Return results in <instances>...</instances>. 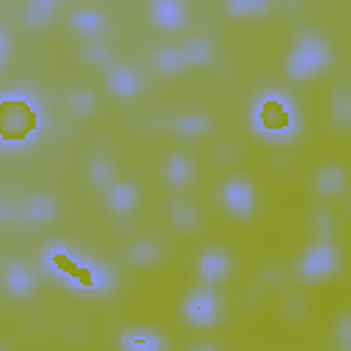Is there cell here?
I'll use <instances>...</instances> for the list:
<instances>
[{
    "label": "cell",
    "mask_w": 351,
    "mask_h": 351,
    "mask_svg": "<svg viewBox=\"0 0 351 351\" xmlns=\"http://www.w3.org/2000/svg\"><path fill=\"white\" fill-rule=\"evenodd\" d=\"M250 126L266 143H291L299 134L302 118L293 99L282 90H261L250 104Z\"/></svg>",
    "instance_id": "6da1fadb"
},
{
    "label": "cell",
    "mask_w": 351,
    "mask_h": 351,
    "mask_svg": "<svg viewBox=\"0 0 351 351\" xmlns=\"http://www.w3.org/2000/svg\"><path fill=\"white\" fill-rule=\"evenodd\" d=\"M0 137L3 148H25L38 137L41 129V104L36 93L22 90V88H8L0 96Z\"/></svg>",
    "instance_id": "7a4b0ae2"
},
{
    "label": "cell",
    "mask_w": 351,
    "mask_h": 351,
    "mask_svg": "<svg viewBox=\"0 0 351 351\" xmlns=\"http://www.w3.org/2000/svg\"><path fill=\"white\" fill-rule=\"evenodd\" d=\"M329 60H332L329 44L315 33H302L285 58V74L291 80H307L321 74L329 66Z\"/></svg>",
    "instance_id": "3957f363"
},
{
    "label": "cell",
    "mask_w": 351,
    "mask_h": 351,
    "mask_svg": "<svg viewBox=\"0 0 351 351\" xmlns=\"http://www.w3.org/2000/svg\"><path fill=\"white\" fill-rule=\"evenodd\" d=\"M337 266H340V252H337V247H335L329 239H321V241L310 244V247L299 255V261H296V274H299L302 280H321V277L337 271Z\"/></svg>",
    "instance_id": "277c9868"
},
{
    "label": "cell",
    "mask_w": 351,
    "mask_h": 351,
    "mask_svg": "<svg viewBox=\"0 0 351 351\" xmlns=\"http://www.w3.org/2000/svg\"><path fill=\"white\" fill-rule=\"evenodd\" d=\"M71 291L77 293H85V296H99V293H107L115 288V271L99 261H85L77 266V271L69 277L66 282Z\"/></svg>",
    "instance_id": "5b68a950"
},
{
    "label": "cell",
    "mask_w": 351,
    "mask_h": 351,
    "mask_svg": "<svg viewBox=\"0 0 351 351\" xmlns=\"http://www.w3.org/2000/svg\"><path fill=\"white\" fill-rule=\"evenodd\" d=\"M181 310H184L186 324H192V326H214L219 321V296L208 282H203V285H197V288H192L186 293Z\"/></svg>",
    "instance_id": "8992f818"
},
{
    "label": "cell",
    "mask_w": 351,
    "mask_h": 351,
    "mask_svg": "<svg viewBox=\"0 0 351 351\" xmlns=\"http://www.w3.org/2000/svg\"><path fill=\"white\" fill-rule=\"evenodd\" d=\"M219 203L222 208L230 214V217H239V219H247L255 208V189L247 178L241 176H230L222 181L219 186Z\"/></svg>",
    "instance_id": "52a82bcc"
},
{
    "label": "cell",
    "mask_w": 351,
    "mask_h": 351,
    "mask_svg": "<svg viewBox=\"0 0 351 351\" xmlns=\"http://www.w3.org/2000/svg\"><path fill=\"white\" fill-rule=\"evenodd\" d=\"M80 263H82V255L69 244L55 241V244H47L41 250V269L58 282H69V277L77 271Z\"/></svg>",
    "instance_id": "ba28073f"
},
{
    "label": "cell",
    "mask_w": 351,
    "mask_h": 351,
    "mask_svg": "<svg viewBox=\"0 0 351 351\" xmlns=\"http://www.w3.org/2000/svg\"><path fill=\"white\" fill-rule=\"evenodd\" d=\"M33 288H36L33 271L19 261H5V266H3V291H5V296L22 302L33 293Z\"/></svg>",
    "instance_id": "9c48e42d"
},
{
    "label": "cell",
    "mask_w": 351,
    "mask_h": 351,
    "mask_svg": "<svg viewBox=\"0 0 351 351\" xmlns=\"http://www.w3.org/2000/svg\"><path fill=\"white\" fill-rule=\"evenodd\" d=\"M228 271H230V258H228V252L222 247H206L200 252V258H197V274H200L203 282L214 285Z\"/></svg>",
    "instance_id": "30bf717a"
},
{
    "label": "cell",
    "mask_w": 351,
    "mask_h": 351,
    "mask_svg": "<svg viewBox=\"0 0 351 351\" xmlns=\"http://www.w3.org/2000/svg\"><path fill=\"white\" fill-rule=\"evenodd\" d=\"M104 80H107V88H110L115 96H134V93L140 90V85H143L140 71H137L134 66H126V63L110 66L107 74H104Z\"/></svg>",
    "instance_id": "8fae6325"
},
{
    "label": "cell",
    "mask_w": 351,
    "mask_h": 351,
    "mask_svg": "<svg viewBox=\"0 0 351 351\" xmlns=\"http://www.w3.org/2000/svg\"><path fill=\"white\" fill-rule=\"evenodd\" d=\"M151 19L165 30H176L186 22V8L181 0H151Z\"/></svg>",
    "instance_id": "7c38bea8"
},
{
    "label": "cell",
    "mask_w": 351,
    "mask_h": 351,
    "mask_svg": "<svg viewBox=\"0 0 351 351\" xmlns=\"http://www.w3.org/2000/svg\"><path fill=\"white\" fill-rule=\"evenodd\" d=\"M55 217V200L49 195H30L22 206H19V219L27 225H38Z\"/></svg>",
    "instance_id": "4fadbf2b"
},
{
    "label": "cell",
    "mask_w": 351,
    "mask_h": 351,
    "mask_svg": "<svg viewBox=\"0 0 351 351\" xmlns=\"http://www.w3.org/2000/svg\"><path fill=\"white\" fill-rule=\"evenodd\" d=\"M118 346L126 351H162L165 348V337L148 329H126L118 337Z\"/></svg>",
    "instance_id": "5bb4252c"
},
{
    "label": "cell",
    "mask_w": 351,
    "mask_h": 351,
    "mask_svg": "<svg viewBox=\"0 0 351 351\" xmlns=\"http://www.w3.org/2000/svg\"><path fill=\"white\" fill-rule=\"evenodd\" d=\"M162 173H165V181L170 186H186L192 181V176H195V162L186 154H170L165 167H162Z\"/></svg>",
    "instance_id": "9a60e30c"
},
{
    "label": "cell",
    "mask_w": 351,
    "mask_h": 351,
    "mask_svg": "<svg viewBox=\"0 0 351 351\" xmlns=\"http://www.w3.org/2000/svg\"><path fill=\"white\" fill-rule=\"evenodd\" d=\"M69 25H71V30H74L77 36H82V38H88V41L96 38V36H101L104 27H107L104 16L96 14V11H88V8L74 11V14L69 16Z\"/></svg>",
    "instance_id": "2e32d148"
},
{
    "label": "cell",
    "mask_w": 351,
    "mask_h": 351,
    "mask_svg": "<svg viewBox=\"0 0 351 351\" xmlns=\"http://www.w3.org/2000/svg\"><path fill=\"white\" fill-rule=\"evenodd\" d=\"M137 203V186L129 184V181H112L107 184V206L118 214L123 211H132Z\"/></svg>",
    "instance_id": "e0dca14e"
},
{
    "label": "cell",
    "mask_w": 351,
    "mask_h": 351,
    "mask_svg": "<svg viewBox=\"0 0 351 351\" xmlns=\"http://www.w3.org/2000/svg\"><path fill=\"white\" fill-rule=\"evenodd\" d=\"M346 186V170L337 167V165H324L318 173H315V192L318 195H340Z\"/></svg>",
    "instance_id": "ac0fdd59"
},
{
    "label": "cell",
    "mask_w": 351,
    "mask_h": 351,
    "mask_svg": "<svg viewBox=\"0 0 351 351\" xmlns=\"http://www.w3.org/2000/svg\"><path fill=\"white\" fill-rule=\"evenodd\" d=\"M208 126H211V121H208L206 115H200V112H184V115H178V118L170 121V129H173L176 134H181V137L206 134Z\"/></svg>",
    "instance_id": "d6986e66"
},
{
    "label": "cell",
    "mask_w": 351,
    "mask_h": 351,
    "mask_svg": "<svg viewBox=\"0 0 351 351\" xmlns=\"http://www.w3.org/2000/svg\"><path fill=\"white\" fill-rule=\"evenodd\" d=\"M170 219H173V225H176L178 230H184V233H192V230H197V225H200L197 211H195L189 203H184V200H173V203H170Z\"/></svg>",
    "instance_id": "ffe728a7"
},
{
    "label": "cell",
    "mask_w": 351,
    "mask_h": 351,
    "mask_svg": "<svg viewBox=\"0 0 351 351\" xmlns=\"http://www.w3.org/2000/svg\"><path fill=\"white\" fill-rule=\"evenodd\" d=\"M151 63L162 74H176V71H181L186 66V55H184V49H159L151 58Z\"/></svg>",
    "instance_id": "44dd1931"
},
{
    "label": "cell",
    "mask_w": 351,
    "mask_h": 351,
    "mask_svg": "<svg viewBox=\"0 0 351 351\" xmlns=\"http://www.w3.org/2000/svg\"><path fill=\"white\" fill-rule=\"evenodd\" d=\"M126 258L132 261V263H137V266H148V263H154L156 258H159V244L156 241H134L129 250H126Z\"/></svg>",
    "instance_id": "7402d4cb"
},
{
    "label": "cell",
    "mask_w": 351,
    "mask_h": 351,
    "mask_svg": "<svg viewBox=\"0 0 351 351\" xmlns=\"http://www.w3.org/2000/svg\"><path fill=\"white\" fill-rule=\"evenodd\" d=\"M181 49L186 55V63H208L211 60V44L206 38H189Z\"/></svg>",
    "instance_id": "603a6c76"
},
{
    "label": "cell",
    "mask_w": 351,
    "mask_h": 351,
    "mask_svg": "<svg viewBox=\"0 0 351 351\" xmlns=\"http://www.w3.org/2000/svg\"><path fill=\"white\" fill-rule=\"evenodd\" d=\"M225 8L236 16H250V14H261L269 8V0H225Z\"/></svg>",
    "instance_id": "cb8c5ba5"
},
{
    "label": "cell",
    "mask_w": 351,
    "mask_h": 351,
    "mask_svg": "<svg viewBox=\"0 0 351 351\" xmlns=\"http://www.w3.org/2000/svg\"><path fill=\"white\" fill-rule=\"evenodd\" d=\"M49 11H52V0H30L27 3V11H25V19H27V25L36 27V25L47 22Z\"/></svg>",
    "instance_id": "d4e9b609"
},
{
    "label": "cell",
    "mask_w": 351,
    "mask_h": 351,
    "mask_svg": "<svg viewBox=\"0 0 351 351\" xmlns=\"http://www.w3.org/2000/svg\"><path fill=\"white\" fill-rule=\"evenodd\" d=\"M90 181L93 184H110L112 181V162L107 156H93V162H90Z\"/></svg>",
    "instance_id": "484cf974"
},
{
    "label": "cell",
    "mask_w": 351,
    "mask_h": 351,
    "mask_svg": "<svg viewBox=\"0 0 351 351\" xmlns=\"http://www.w3.org/2000/svg\"><path fill=\"white\" fill-rule=\"evenodd\" d=\"M332 115L337 118V121H351V90H337L335 93V99H332Z\"/></svg>",
    "instance_id": "4316f807"
},
{
    "label": "cell",
    "mask_w": 351,
    "mask_h": 351,
    "mask_svg": "<svg viewBox=\"0 0 351 351\" xmlns=\"http://www.w3.org/2000/svg\"><path fill=\"white\" fill-rule=\"evenodd\" d=\"M66 101H69V107H71L74 112H90V110H93V96H90L88 90H71V93L66 96Z\"/></svg>",
    "instance_id": "83f0119b"
},
{
    "label": "cell",
    "mask_w": 351,
    "mask_h": 351,
    "mask_svg": "<svg viewBox=\"0 0 351 351\" xmlns=\"http://www.w3.org/2000/svg\"><path fill=\"white\" fill-rule=\"evenodd\" d=\"M335 337H337V343H340L343 348H351V315H348V313L337 318V324H335Z\"/></svg>",
    "instance_id": "f1b7e54d"
},
{
    "label": "cell",
    "mask_w": 351,
    "mask_h": 351,
    "mask_svg": "<svg viewBox=\"0 0 351 351\" xmlns=\"http://www.w3.org/2000/svg\"><path fill=\"white\" fill-rule=\"evenodd\" d=\"M82 55H85L88 60H93V63H107V60H110V55H107L104 49H99L96 44H90V47L82 52Z\"/></svg>",
    "instance_id": "f546056e"
},
{
    "label": "cell",
    "mask_w": 351,
    "mask_h": 351,
    "mask_svg": "<svg viewBox=\"0 0 351 351\" xmlns=\"http://www.w3.org/2000/svg\"><path fill=\"white\" fill-rule=\"evenodd\" d=\"M329 219H332V217H329L326 211H318V214H315V228L321 230V236H326V230H329V225H332Z\"/></svg>",
    "instance_id": "4dcf8cb0"
},
{
    "label": "cell",
    "mask_w": 351,
    "mask_h": 351,
    "mask_svg": "<svg viewBox=\"0 0 351 351\" xmlns=\"http://www.w3.org/2000/svg\"><path fill=\"white\" fill-rule=\"evenodd\" d=\"M0 44H3V63H5V55H8V33L5 30L0 33Z\"/></svg>",
    "instance_id": "1f68e13d"
}]
</instances>
